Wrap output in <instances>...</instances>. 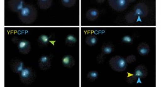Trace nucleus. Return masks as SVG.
Returning a JSON list of instances; mask_svg holds the SVG:
<instances>
[{
    "instance_id": "1",
    "label": "nucleus",
    "mask_w": 161,
    "mask_h": 87,
    "mask_svg": "<svg viewBox=\"0 0 161 87\" xmlns=\"http://www.w3.org/2000/svg\"><path fill=\"white\" fill-rule=\"evenodd\" d=\"M37 17V11L33 5L26 4L19 13V20L25 24L33 23Z\"/></svg>"
},
{
    "instance_id": "2",
    "label": "nucleus",
    "mask_w": 161,
    "mask_h": 87,
    "mask_svg": "<svg viewBox=\"0 0 161 87\" xmlns=\"http://www.w3.org/2000/svg\"><path fill=\"white\" fill-rule=\"evenodd\" d=\"M109 65L113 70L119 72L125 71L127 67L125 59L121 56L112 57L109 60Z\"/></svg>"
},
{
    "instance_id": "3",
    "label": "nucleus",
    "mask_w": 161,
    "mask_h": 87,
    "mask_svg": "<svg viewBox=\"0 0 161 87\" xmlns=\"http://www.w3.org/2000/svg\"><path fill=\"white\" fill-rule=\"evenodd\" d=\"M19 79L21 82L26 85L32 84L37 77L36 73L30 67H26L19 74Z\"/></svg>"
},
{
    "instance_id": "4",
    "label": "nucleus",
    "mask_w": 161,
    "mask_h": 87,
    "mask_svg": "<svg viewBox=\"0 0 161 87\" xmlns=\"http://www.w3.org/2000/svg\"><path fill=\"white\" fill-rule=\"evenodd\" d=\"M108 2L112 8L119 12L126 10L129 4V1L127 0H109Z\"/></svg>"
},
{
    "instance_id": "5",
    "label": "nucleus",
    "mask_w": 161,
    "mask_h": 87,
    "mask_svg": "<svg viewBox=\"0 0 161 87\" xmlns=\"http://www.w3.org/2000/svg\"><path fill=\"white\" fill-rule=\"evenodd\" d=\"M51 55H43L38 60V66L41 70L46 71L51 66L52 64Z\"/></svg>"
},
{
    "instance_id": "6",
    "label": "nucleus",
    "mask_w": 161,
    "mask_h": 87,
    "mask_svg": "<svg viewBox=\"0 0 161 87\" xmlns=\"http://www.w3.org/2000/svg\"><path fill=\"white\" fill-rule=\"evenodd\" d=\"M23 0H10L8 1V7L12 12L19 13L26 5Z\"/></svg>"
},
{
    "instance_id": "7",
    "label": "nucleus",
    "mask_w": 161,
    "mask_h": 87,
    "mask_svg": "<svg viewBox=\"0 0 161 87\" xmlns=\"http://www.w3.org/2000/svg\"><path fill=\"white\" fill-rule=\"evenodd\" d=\"M9 66L12 72L17 74L21 73V72L25 68L24 62L19 59H12L10 61Z\"/></svg>"
},
{
    "instance_id": "8",
    "label": "nucleus",
    "mask_w": 161,
    "mask_h": 87,
    "mask_svg": "<svg viewBox=\"0 0 161 87\" xmlns=\"http://www.w3.org/2000/svg\"><path fill=\"white\" fill-rule=\"evenodd\" d=\"M133 11L138 17H145L147 16L149 12V8L143 3H139L133 8Z\"/></svg>"
},
{
    "instance_id": "9",
    "label": "nucleus",
    "mask_w": 161,
    "mask_h": 87,
    "mask_svg": "<svg viewBox=\"0 0 161 87\" xmlns=\"http://www.w3.org/2000/svg\"><path fill=\"white\" fill-rule=\"evenodd\" d=\"M17 45L19 51L22 54H27L31 50V44L26 39H21Z\"/></svg>"
},
{
    "instance_id": "10",
    "label": "nucleus",
    "mask_w": 161,
    "mask_h": 87,
    "mask_svg": "<svg viewBox=\"0 0 161 87\" xmlns=\"http://www.w3.org/2000/svg\"><path fill=\"white\" fill-rule=\"evenodd\" d=\"M62 64L67 68H72L75 65V60L71 55H65L62 59Z\"/></svg>"
},
{
    "instance_id": "11",
    "label": "nucleus",
    "mask_w": 161,
    "mask_h": 87,
    "mask_svg": "<svg viewBox=\"0 0 161 87\" xmlns=\"http://www.w3.org/2000/svg\"><path fill=\"white\" fill-rule=\"evenodd\" d=\"M134 73L140 78H145L148 75V70L146 67L143 65H139L135 68Z\"/></svg>"
},
{
    "instance_id": "12",
    "label": "nucleus",
    "mask_w": 161,
    "mask_h": 87,
    "mask_svg": "<svg viewBox=\"0 0 161 87\" xmlns=\"http://www.w3.org/2000/svg\"><path fill=\"white\" fill-rule=\"evenodd\" d=\"M99 16V11L95 8H91L88 10L86 13L87 19L90 21H94L98 18Z\"/></svg>"
},
{
    "instance_id": "13",
    "label": "nucleus",
    "mask_w": 161,
    "mask_h": 87,
    "mask_svg": "<svg viewBox=\"0 0 161 87\" xmlns=\"http://www.w3.org/2000/svg\"><path fill=\"white\" fill-rule=\"evenodd\" d=\"M137 51L141 56H145L148 54L150 51V47L147 42H142L140 43L137 47Z\"/></svg>"
},
{
    "instance_id": "14",
    "label": "nucleus",
    "mask_w": 161,
    "mask_h": 87,
    "mask_svg": "<svg viewBox=\"0 0 161 87\" xmlns=\"http://www.w3.org/2000/svg\"><path fill=\"white\" fill-rule=\"evenodd\" d=\"M141 78L138 77L137 75H136L135 73H130L127 72V75L126 76V82L128 83V84H133L135 83H138L140 82Z\"/></svg>"
},
{
    "instance_id": "15",
    "label": "nucleus",
    "mask_w": 161,
    "mask_h": 87,
    "mask_svg": "<svg viewBox=\"0 0 161 87\" xmlns=\"http://www.w3.org/2000/svg\"><path fill=\"white\" fill-rule=\"evenodd\" d=\"M38 45L41 47H46L47 46L50 41V37L49 36L42 34L37 39Z\"/></svg>"
},
{
    "instance_id": "16",
    "label": "nucleus",
    "mask_w": 161,
    "mask_h": 87,
    "mask_svg": "<svg viewBox=\"0 0 161 87\" xmlns=\"http://www.w3.org/2000/svg\"><path fill=\"white\" fill-rule=\"evenodd\" d=\"M52 5V0H38L37 5L42 10H48Z\"/></svg>"
},
{
    "instance_id": "17",
    "label": "nucleus",
    "mask_w": 161,
    "mask_h": 87,
    "mask_svg": "<svg viewBox=\"0 0 161 87\" xmlns=\"http://www.w3.org/2000/svg\"><path fill=\"white\" fill-rule=\"evenodd\" d=\"M114 46L112 43L107 42L102 45L101 47L102 52L105 55H108L111 54L114 51Z\"/></svg>"
},
{
    "instance_id": "18",
    "label": "nucleus",
    "mask_w": 161,
    "mask_h": 87,
    "mask_svg": "<svg viewBox=\"0 0 161 87\" xmlns=\"http://www.w3.org/2000/svg\"><path fill=\"white\" fill-rule=\"evenodd\" d=\"M77 42V38L73 34H69L67 36L65 44L69 46H73Z\"/></svg>"
},
{
    "instance_id": "19",
    "label": "nucleus",
    "mask_w": 161,
    "mask_h": 87,
    "mask_svg": "<svg viewBox=\"0 0 161 87\" xmlns=\"http://www.w3.org/2000/svg\"><path fill=\"white\" fill-rule=\"evenodd\" d=\"M138 17H139L132 11L126 15L125 17V20L128 23H133L137 21Z\"/></svg>"
},
{
    "instance_id": "20",
    "label": "nucleus",
    "mask_w": 161,
    "mask_h": 87,
    "mask_svg": "<svg viewBox=\"0 0 161 87\" xmlns=\"http://www.w3.org/2000/svg\"><path fill=\"white\" fill-rule=\"evenodd\" d=\"M85 42L86 44L90 46H95L98 42V38L94 35L87 36L86 38Z\"/></svg>"
},
{
    "instance_id": "21",
    "label": "nucleus",
    "mask_w": 161,
    "mask_h": 87,
    "mask_svg": "<svg viewBox=\"0 0 161 87\" xmlns=\"http://www.w3.org/2000/svg\"><path fill=\"white\" fill-rule=\"evenodd\" d=\"M98 75L99 74L97 71H92L88 73L87 78L88 80H90V82H94L97 80V78L98 77Z\"/></svg>"
},
{
    "instance_id": "22",
    "label": "nucleus",
    "mask_w": 161,
    "mask_h": 87,
    "mask_svg": "<svg viewBox=\"0 0 161 87\" xmlns=\"http://www.w3.org/2000/svg\"><path fill=\"white\" fill-rule=\"evenodd\" d=\"M61 3L62 5L67 8L73 7L76 4V0H62Z\"/></svg>"
},
{
    "instance_id": "23",
    "label": "nucleus",
    "mask_w": 161,
    "mask_h": 87,
    "mask_svg": "<svg viewBox=\"0 0 161 87\" xmlns=\"http://www.w3.org/2000/svg\"><path fill=\"white\" fill-rule=\"evenodd\" d=\"M106 55L104 54L103 52L97 55L96 57V61L98 64H103L106 60Z\"/></svg>"
},
{
    "instance_id": "24",
    "label": "nucleus",
    "mask_w": 161,
    "mask_h": 87,
    "mask_svg": "<svg viewBox=\"0 0 161 87\" xmlns=\"http://www.w3.org/2000/svg\"><path fill=\"white\" fill-rule=\"evenodd\" d=\"M126 62L127 63V64H131L135 62L136 61V57L135 55H129L128 56L126 57V59H125Z\"/></svg>"
},
{
    "instance_id": "25",
    "label": "nucleus",
    "mask_w": 161,
    "mask_h": 87,
    "mask_svg": "<svg viewBox=\"0 0 161 87\" xmlns=\"http://www.w3.org/2000/svg\"><path fill=\"white\" fill-rule=\"evenodd\" d=\"M122 41L126 44H132L133 42V39L130 36H125L122 38Z\"/></svg>"
},
{
    "instance_id": "26",
    "label": "nucleus",
    "mask_w": 161,
    "mask_h": 87,
    "mask_svg": "<svg viewBox=\"0 0 161 87\" xmlns=\"http://www.w3.org/2000/svg\"><path fill=\"white\" fill-rule=\"evenodd\" d=\"M20 40H21L19 39V38H18V37H16V36L13 37L12 38V39H11L12 43L14 44H16V45H17L19 44V42Z\"/></svg>"
},
{
    "instance_id": "27",
    "label": "nucleus",
    "mask_w": 161,
    "mask_h": 87,
    "mask_svg": "<svg viewBox=\"0 0 161 87\" xmlns=\"http://www.w3.org/2000/svg\"><path fill=\"white\" fill-rule=\"evenodd\" d=\"M97 2L98 3H103L104 2V0H102V1H100V0H98V1H97Z\"/></svg>"
}]
</instances>
